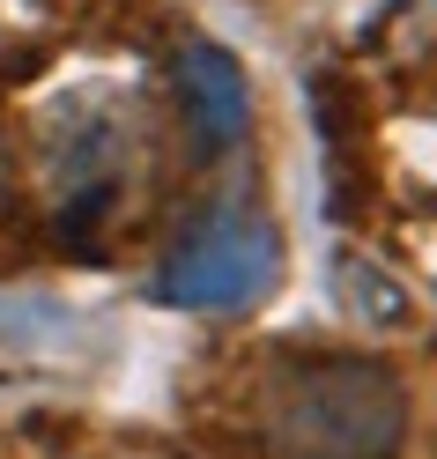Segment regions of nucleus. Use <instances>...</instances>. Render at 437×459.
<instances>
[{"mask_svg": "<svg viewBox=\"0 0 437 459\" xmlns=\"http://www.w3.org/2000/svg\"><path fill=\"white\" fill-rule=\"evenodd\" d=\"M267 459H400L407 445V393L386 363L319 356L267 385L259 408Z\"/></svg>", "mask_w": 437, "mask_h": 459, "instance_id": "1", "label": "nucleus"}]
</instances>
